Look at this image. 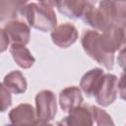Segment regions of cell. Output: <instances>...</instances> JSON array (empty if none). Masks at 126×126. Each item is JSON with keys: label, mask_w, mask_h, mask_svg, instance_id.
I'll list each match as a JSON object with an SVG mask.
<instances>
[{"label": "cell", "mask_w": 126, "mask_h": 126, "mask_svg": "<svg viewBox=\"0 0 126 126\" xmlns=\"http://www.w3.org/2000/svg\"><path fill=\"white\" fill-rule=\"evenodd\" d=\"M0 33H1V51L4 52L8 48V45L10 44V39L3 28L0 30Z\"/></svg>", "instance_id": "obj_22"}, {"label": "cell", "mask_w": 126, "mask_h": 126, "mask_svg": "<svg viewBox=\"0 0 126 126\" xmlns=\"http://www.w3.org/2000/svg\"><path fill=\"white\" fill-rule=\"evenodd\" d=\"M51 39L55 45L61 48H68L78 39V31L76 27L69 23L56 26L51 32Z\"/></svg>", "instance_id": "obj_8"}, {"label": "cell", "mask_w": 126, "mask_h": 126, "mask_svg": "<svg viewBox=\"0 0 126 126\" xmlns=\"http://www.w3.org/2000/svg\"><path fill=\"white\" fill-rule=\"evenodd\" d=\"M114 24H126V0H113Z\"/></svg>", "instance_id": "obj_18"}, {"label": "cell", "mask_w": 126, "mask_h": 126, "mask_svg": "<svg viewBox=\"0 0 126 126\" xmlns=\"http://www.w3.org/2000/svg\"><path fill=\"white\" fill-rule=\"evenodd\" d=\"M117 88H118V94L120 98L126 101V70L123 71L122 74L120 75Z\"/></svg>", "instance_id": "obj_20"}, {"label": "cell", "mask_w": 126, "mask_h": 126, "mask_svg": "<svg viewBox=\"0 0 126 126\" xmlns=\"http://www.w3.org/2000/svg\"><path fill=\"white\" fill-rule=\"evenodd\" d=\"M100 41L109 53H115L126 47V24H113L100 33Z\"/></svg>", "instance_id": "obj_5"}, {"label": "cell", "mask_w": 126, "mask_h": 126, "mask_svg": "<svg viewBox=\"0 0 126 126\" xmlns=\"http://www.w3.org/2000/svg\"><path fill=\"white\" fill-rule=\"evenodd\" d=\"M90 109L92 111L94 123H95L96 125H113L114 124V122L111 119V116L103 109L94 105H91Z\"/></svg>", "instance_id": "obj_17"}, {"label": "cell", "mask_w": 126, "mask_h": 126, "mask_svg": "<svg viewBox=\"0 0 126 126\" xmlns=\"http://www.w3.org/2000/svg\"><path fill=\"white\" fill-rule=\"evenodd\" d=\"M104 72L100 68H94L83 75L80 81V89L88 96H94L100 83Z\"/></svg>", "instance_id": "obj_11"}, {"label": "cell", "mask_w": 126, "mask_h": 126, "mask_svg": "<svg viewBox=\"0 0 126 126\" xmlns=\"http://www.w3.org/2000/svg\"><path fill=\"white\" fill-rule=\"evenodd\" d=\"M82 21L95 31L103 32L114 24L113 0H100L98 7L88 5L81 17Z\"/></svg>", "instance_id": "obj_2"}, {"label": "cell", "mask_w": 126, "mask_h": 126, "mask_svg": "<svg viewBox=\"0 0 126 126\" xmlns=\"http://www.w3.org/2000/svg\"><path fill=\"white\" fill-rule=\"evenodd\" d=\"M35 109L38 118V125L50 124L57 112V101L53 92L43 90L35 95Z\"/></svg>", "instance_id": "obj_4"}, {"label": "cell", "mask_w": 126, "mask_h": 126, "mask_svg": "<svg viewBox=\"0 0 126 126\" xmlns=\"http://www.w3.org/2000/svg\"><path fill=\"white\" fill-rule=\"evenodd\" d=\"M20 14L27 20L30 27L42 32H52L57 26V18L53 8L41 3L27 4Z\"/></svg>", "instance_id": "obj_1"}, {"label": "cell", "mask_w": 126, "mask_h": 126, "mask_svg": "<svg viewBox=\"0 0 126 126\" xmlns=\"http://www.w3.org/2000/svg\"><path fill=\"white\" fill-rule=\"evenodd\" d=\"M87 6L88 4L85 0H58L57 9L60 14L67 18L77 20L82 17Z\"/></svg>", "instance_id": "obj_13"}, {"label": "cell", "mask_w": 126, "mask_h": 126, "mask_svg": "<svg viewBox=\"0 0 126 126\" xmlns=\"http://www.w3.org/2000/svg\"><path fill=\"white\" fill-rule=\"evenodd\" d=\"M81 43L85 52L99 65L107 70H112L114 66V54L105 51L100 41V33L95 30L84 31Z\"/></svg>", "instance_id": "obj_3"}, {"label": "cell", "mask_w": 126, "mask_h": 126, "mask_svg": "<svg viewBox=\"0 0 126 126\" xmlns=\"http://www.w3.org/2000/svg\"><path fill=\"white\" fill-rule=\"evenodd\" d=\"M8 117L13 125H38L36 109L30 103H21L14 107Z\"/></svg>", "instance_id": "obj_9"}, {"label": "cell", "mask_w": 126, "mask_h": 126, "mask_svg": "<svg viewBox=\"0 0 126 126\" xmlns=\"http://www.w3.org/2000/svg\"><path fill=\"white\" fill-rule=\"evenodd\" d=\"M29 0H1V22L17 19Z\"/></svg>", "instance_id": "obj_16"}, {"label": "cell", "mask_w": 126, "mask_h": 126, "mask_svg": "<svg viewBox=\"0 0 126 126\" xmlns=\"http://www.w3.org/2000/svg\"><path fill=\"white\" fill-rule=\"evenodd\" d=\"M61 125L67 126H80V125H93V115L90 106L80 105L68 112V115L58 122Z\"/></svg>", "instance_id": "obj_12"}, {"label": "cell", "mask_w": 126, "mask_h": 126, "mask_svg": "<svg viewBox=\"0 0 126 126\" xmlns=\"http://www.w3.org/2000/svg\"><path fill=\"white\" fill-rule=\"evenodd\" d=\"M117 62H118V65L123 69V71H125L126 70V47L119 50Z\"/></svg>", "instance_id": "obj_21"}, {"label": "cell", "mask_w": 126, "mask_h": 126, "mask_svg": "<svg viewBox=\"0 0 126 126\" xmlns=\"http://www.w3.org/2000/svg\"><path fill=\"white\" fill-rule=\"evenodd\" d=\"M0 92H1V111L5 112L8 107L12 104V97H11V92L1 83L0 85Z\"/></svg>", "instance_id": "obj_19"}, {"label": "cell", "mask_w": 126, "mask_h": 126, "mask_svg": "<svg viewBox=\"0 0 126 126\" xmlns=\"http://www.w3.org/2000/svg\"><path fill=\"white\" fill-rule=\"evenodd\" d=\"M87 2L88 5H95L96 3V0H85Z\"/></svg>", "instance_id": "obj_24"}, {"label": "cell", "mask_w": 126, "mask_h": 126, "mask_svg": "<svg viewBox=\"0 0 126 126\" xmlns=\"http://www.w3.org/2000/svg\"><path fill=\"white\" fill-rule=\"evenodd\" d=\"M10 53L17 65L23 69H30L35 62V58L26 45L12 44L10 47Z\"/></svg>", "instance_id": "obj_14"}, {"label": "cell", "mask_w": 126, "mask_h": 126, "mask_svg": "<svg viewBox=\"0 0 126 126\" xmlns=\"http://www.w3.org/2000/svg\"><path fill=\"white\" fill-rule=\"evenodd\" d=\"M6 32L10 43L12 44H21L27 45L30 42L31 38V29L30 25H27L25 22L18 19L8 21L3 27Z\"/></svg>", "instance_id": "obj_7"}, {"label": "cell", "mask_w": 126, "mask_h": 126, "mask_svg": "<svg viewBox=\"0 0 126 126\" xmlns=\"http://www.w3.org/2000/svg\"><path fill=\"white\" fill-rule=\"evenodd\" d=\"M38 3H41L43 5L49 6V7H57L58 4V0H37Z\"/></svg>", "instance_id": "obj_23"}, {"label": "cell", "mask_w": 126, "mask_h": 126, "mask_svg": "<svg viewBox=\"0 0 126 126\" xmlns=\"http://www.w3.org/2000/svg\"><path fill=\"white\" fill-rule=\"evenodd\" d=\"M3 85L11 92V94H21L27 91V80L20 71H12L8 73L3 80Z\"/></svg>", "instance_id": "obj_15"}, {"label": "cell", "mask_w": 126, "mask_h": 126, "mask_svg": "<svg viewBox=\"0 0 126 126\" xmlns=\"http://www.w3.org/2000/svg\"><path fill=\"white\" fill-rule=\"evenodd\" d=\"M118 79L115 75L107 73L104 74L101 83L94 94L95 101L102 107H106L114 102L117 96Z\"/></svg>", "instance_id": "obj_6"}, {"label": "cell", "mask_w": 126, "mask_h": 126, "mask_svg": "<svg viewBox=\"0 0 126 126\" xmlns=\"http://www.w3.org/2000/svg\"><path fill=\"white\" fill-rule=\"evenodd\" d=\"M84 101L82 90L72 86L63 89L59 94V104L64 112H69L72 109L82 105Z\"/></svg>", "instance_id": "obj_10"}]
</instances>
